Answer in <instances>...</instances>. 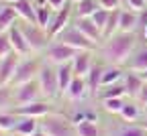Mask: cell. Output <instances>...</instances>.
<instances>
[{
    "instance_id": "1",
    "label": "cell",
    "mask_w": 147,
    "mask_h": 136,
    "mask_svg": "<svg viewBox=\"0 0 147 136\" xmlns=\"http://www.w3.org/2000/svg\"><path fill=\"white\" fill-rule=\"evenodd\" d=\"M137 33H117L115 37L106 39V41L100 45L98 53L104 59V63L108 65H127V61L131 59V55L137 49Z\"/></svg>"
},
{
    "instance_id": "2",
    "label": "cell",
    "mask_w": 147,
    "mask_h": 136,
    "mask_svg": "<svg viewBox=\"0 0 147 136\" xmlns=\"http://www.w3.org/2000/svg\"><path fill=\"white\" fill-rule=\"evenodd\" d=\"M39 122H41V130L47 136H78L74 120L63 116V114H59V112L45 114Z\"/></svg>"
},
{
    "instance_id": "3",
    "label": "cell",
    "mask_w": 147,
    "mask_h": 136,
    "mask_svg": "<svg viewBox=\"0 0 147 136\" xmlns=\"http://www.w3.org/2000/svg\"><path fill=\"white\" fill-rule=\"evenodd\" d=\"M37 81L41 85V91H43V98L45 100H55L59 93V83H57V67L43 61L41 63V69H39V75H37Z\"/></svg>"
},
{
    "instance_id": "4",
    "label": "cell",
    "mask_w": 147,
    "mask_h": 136,
    "mask_svg": "<svg viewBox=\"0 0 147 136\" xmlns=\"http://www.w3.org/2000/svg\"><path fill=\"white\" fill-rule=\"evenodd\" d=\"M78 53H80L78 49H74V47H69L61 41H51L49 47L43 51V61L57 67V65H63V63H71Z\"/></svg>"
},
{
    "instance_id": "5",
    "label": "cell",
    "mask_w": 147,
    "mask_h": 136,
    "mask_svg": "<svg viewBox=\"0 0 147 136\" xmlns=\"http://www.w3.org/2000/svg\"><path fill=\"white\" fill-rule=\"evenodd\" d=\"M53 41H61V43H65V45H69V47H74V49H78V51H96L98 49V45L94 43V41H90V39L76 27V25H69L57 39H53Z\"/></svg>"
},
{
    "instance_id": "6",
    "label": "cell",
    "mask_w": 147,
    "mask_h": 136,
    "mask_svg": "<svg viewBox=\"0 0 147 136\" xmlns=\"http://www.w3.org/2000/svg\"><path fill=\"white\" fill-rule=\"evenodd\" d=\"M21 29H23V33L27 37V43H29V47H31L33 53H43L49 47V43L53 41V39L49 37V33L45 29H41L39 25L25 23V25H21Z\"/></svg>"
},
{
    "instance_id": "7",
    "label": "cell",
    "mask_w": 147,
    "mask_h": 136,
    "mask_svg": "<svg viewBox=\"0 0 147 136\" xmlns=\"http://www.w3.org/2000/svg\"><path fill=\"white\" fill-rule=\"evenodd\" d=\"M39 69H41V61L35 59V57H23L21 63L16 67V73L12 77L10 85H21V83H27V81H33L37 79V75H39Z\"/></svg>"
},
{
    "instance_id": "8",
    "label": "cell",
    "mask_w": 147,
    "mask_h": 136,
    "mask_svg": "<svg viewBox=\"0 0 147 136\" xmlns=\"http://www.w3.org/2000/svg\"><path fill=\"white\" fill-rule=\"evenodd\" d=\"M12 89H14V102H16V106L43 100V91H41V85H39L37 79L27 81V83H21V85H14Z\"/></svg>"
},
{
    "instance_id": "9",
    "label": "cell",
    "mask_w": 147,
    "mask_h": 136,
    "mask_svg": "<svg viewBox=\"0 0 147 136\" xmlns=\"http://www.w3.org/2000/svg\"><path fill=\"white\" fill-rule=\"evenodd\" d=\"M12 112L16 116H27V118H43L45 114L53 112L51 106H49V100H37V102H31V104H23V106H14Z\"/></svg>"
},
{
    "instance_id": "10",
    "label": "cell",
    "mask_w": 147,
    "mask_h": 136,
    "mask_svg": "<svg viewBox=\"0 0 147 136\" xmlns=\"http://www.w3.org/2000/svg\"><path fill=\"white\" fill-rule=\"evenodd\" d=\"M71 16H74V8H71V4H67L65 8H61V10H57L55 12V16H53V21H51V27H49V37L51 39H57L69 25H71Z\"/></svg>"
},
{
    "instance_id": "11",
    "label": "cell",
    "mask_w": 147,
    "mask_h": 136,
    "mask_svg": "<svg viewBox=\"0 0 147 136\" xmlns=\"http://www.w3.org/2000/svg\"><path fill=\"white\" fill-rule=\"evenodd\" d=\"M21 59H23V55H18L14 51L10 55H6L4 59H0V85H10Z\"/></svg>"
},
{
    "instance_id": "12",
    "label": "cell",
    "mask_w": 147,
    "mask_h": 136,
    "mask_svg": "<svg viewBox=\"0 0 147 136\" xmlns=\"http://www.w3.org/2000/svg\"><path fill=\"white\" fill-rule=\"evenodd\" d=\"M74 25H76L90 41H94L96 45H102L104 43V37H102V31L96 27V23L92 21L90 16H74Z\"/></svg>"
},
{
    "instance_id": "13",
    "label": "cell",
    "mask_w": 147,
    "mask_h": 136,
    "mask_svg": "<svg viewBox=\"0 0 147 136\" xmlns=\"http://www.w3.org/2000/svg\"><path fill=\"white\" fill-rule=\"evenodd\" d=\"M8 37H10V43H12L14 53L23 55V57H29V55L33 53L31 47H29V43H27V37H25L21 25H12V27L8 29Z\"/></svg>"
},
{
    "instance_id": "14",
    "label": "cell",
    "mask_w": 147,
    "mask_h": 136,
    "mask_svg": "<svg viewBox=\"0 0 147 136\" xmlns=\"http://www.w3.org/2000/svg\"><path fill=\"white\" fill-rule=\"evenodd\" d=\"M123 85H125V91H127V98L135 100L137 95H139V91H141V87L145 85V79H143L137 71L127 69L125 75H123Z\"/></svg>"
},
{
    "instance_id": "15",
    "label": "cell",
    "mask_w": 147,
    "mask_h": 136,
    "mask_svg": "<svg viewBox=\"0 0 147 136\" xmlns=\"http://www.w3.org/2000/svg\"><path fill=\"white\" fill-rule=\"evenodd\" d=\"M18 18H23V23L37 25V2L35 0H16L12 2Z\"/></svg>"
},
{
    "instance_id": "16",
    "label": "cell",
    "mask_w": 147,
    "mask_h": 136,
    "mask_svg": "<svg viewBox=\"0 0 147 136\" xmlns=\"http://www.w3.org/2000/svg\"><path fill=\"white\" fill-rule=\"evenodd\" d=\"M119 33H139V12L131 8H121V25Z\"/></svg>"
},
{
    "instance_id": "17",
    "label": "cell",
    "mask_w": 147,
    "mask_h": 136,
    "mask_svg": "<svg viewBox=\"0 0 147 136\" xmlns=\"http://www.w3.org/2000/svg\"><path fill=\"white\" fill-rule=\"evenodd\" d=\"M88 93H90V91H88L86 77L76 75V77H74V81L69 83L67 91H65V98H67L69 102H80V100H84V98H86Z\"/></svg>"
},
{
    "instance_id": "18",
    "label": "cell",
    "mask_w": 147,
    "mask_h": 136,
    "mask_svg": "<svg viewBox=\"0 0 147 136\" xmlns=\"http://www.w3.org/2000/svg\"><path fill=\"white\" fill-rule=\"evenodd\" d=\"M39 128H41L39 118H27V116H18V122H16L12 134H14V136H33Z\"/></svg>"
},
{
    "instance_id": "19",
    "label": "cell",
    "mask_w": 147,
    "mask_h": 136,
    "mask_svg": "<svg viewBox=\"0 0 147 136\" xmlns=\"http://www.w3.org/2000/svg\"><path fill=\"white\" fill-rule=\"evenodd\" d=\"M92 53H94V51H80L76 57H74L71 67H74V71H76V75L86 77L90 73L92 65H94V63H92Z\"/></svg>"
},
{
    "instance_id": "20",
    "label": "cell",
    "mask_w": 147,
    "mask_h": 136,
    "mask_svg": "<svg viewBox=\"0 0 147 136\" xmlns=\"http://www.w3.org/2000/svg\"><path fill=\"white\" fill-rule=\"evenodd\" d=\"M125 67L131 69V71H137V73H141V71L147 69V43L143 47H137L135 49V53L131 55V59L127 61Z\"/></svg>"
},
{
    "instance_id": "21",
    "label": "cell",
    "mask_w": 147,
    "mask_h": 136,
    "mask_svg": "<svg viewBox=\"0 0 147 136\" xmlns=\"http://www.w3.org/2000/svg\"><path fill=\"white\" fill-rule=\"evenodd\" d=\"M102 73H104V65H92L90 73L86 75V83H88V91L92 98H96L100 85H102Z\"/></svg>"
},
{
    "instance_id": "22",
    "label": "cell",
    "mask_w": 147,
    "mask_h": 136,
    "mask_svg": "<svg viewBox=\"0 0 147 136\" xmlns=\"http://www.w3.org/2000/svg\"><path fill=\"white\" fill-rule=\"evenodd\" d=\"M76 77V71H74L71 63H63V65H57V83H59V93L65 95L69 83L74 81Z\"/></svg>"
},
{
    "instance_id": "23",
    "label": "cell",
    "mask_w": 147,
    "mask_h": 136,
    "mask_svg": "<svg viewBox=\"0 0 147 136\" xmlns=\"http://www.w3.org/2000/svg\"><path fill=\"white\" fill-rule=\"evenodd\" d=\"M16 18L18 14L12 4H0V33H6L12 25H16Z\"/></svg>"
},
{
    "instance_id": "24",
    "label": "cell",
    "mask_w": 147,
    "mask_h": 136,
    "mask_svg": "<svg viewBox=\"0 0 147 136\" xmlns=\"http://www.w3.org/2000/svg\"><path fill=\"white\" fill-rule=\"evenodd\" d=\"M119 116H121V120H123V122H137L141 116H143V110H141V106H139L135 100L129 98L127 104L123 106V110H121Z\"/></svg>"
},
{
    "instance_id": "25",
    "label": "cell",
    "mask_w": 147,
    "mask_h": 136,
    "mask_svg": "<svg viewBox=\"0 0 147 136\" xmlns=\"http://www.w3.org/2000/svg\"><path fill=\"white\" fill-rule=\"evenodd\" d=\"M74 8V16H92L98 8V0H80V2H71Z\"/></svg>"
},
{
    "instance_id": "26",
    "label": "cell",
    "mask_w": 147,
    "mask_h": 136,
    "mask_svg": "<svg viewBox=\"0 0 147 136\" xmlns=\"http://www.w3.org/2000/svg\"><path fill=\"white\" fill-rule=\"evenodd\" d=\"M123 75H125V71L119 65H106L104 67V73H102V85L100 87L113 85V83H121L123 81Z\"/></svg>"
},
{
    "instance_id": "27",
    "label": "cell",
    "mask_w": 147,
    "mask_h": 136,
    "mask_svg": "<svg viewBox=\"0 0 147 136\" xmlns=\"http://www.w3.org/2000/svg\"><path fill=\"white\" fill-rule=\"evenodd\" d=\"M53 16H55V10L53 8H49L47 4H37V25H39L41 29L49 31Z\"/></svg>"
},
{
    "instance_id": "28",
    "label": "cell",
    "mask_w": 147,
    "mask_h": 136,
    "mask_svg": "<svg viewBox=\"0 0 147 136\" xmlns=\"http://www.w3.org/2000/svg\"><path fill=\"white\" fill-rule=\"evenodd\" d=\"M76 134L78 136H102V130L98 128L96 120H82V122H76Z\"/></svg>"
},
{
    "instance_id": "29",
    "label": "cell",
    "mask_w": 147,
    "mask_h": 136,
    "mask_svg": "<svg viewBox=\"0 0 147 136\" xmlns=\"http://www.w3.org/2000/svg\"><path fill=\"white\" fill-rule=\"evenodd\" d=\"M16 106L12 85H0V112H8Z\"/></svg>"
},
{
    "instance_id": "30",
    "label": "cell",
    "mask_w": 147,
    "mask_h": 136,
    "mask_svg": "<svg viewBox=\"0 0 147 136\" xmlns=\"http://www.w3.org/2000/svg\"><path fill=\"white\" fill-rule=\"evenodd\" d=\"M121 95H127L123 81H121V83H113V85L100 87V91H98L96 98H98V100H108V98H121Z\"/></svg>"
},
{
    "instance_id": "31",
    "label": "cell",
    "mask_w": 147,
    "mask_h": 136,
    "mask_svg": "<svg viewBox=\"0 0 147 136\" xmlns=\"http://www.w3.org/2000/svg\"><path fill=\"white\" fill-rule=\"evenodd\" d=\"M127 104V95H121V98H108V100H102V108L106 114H113V116H119L123 106Z\"/></svg>"
},
{
    "instance_id": "32",
    "label": "cell",
    "mask_w": 147,
    "mask_h": 136,
    "mask_svg": "<svg viewBox=\"0 0 147 136\" xmlns=\"http://www.w3.org/2000/svg\"><path fill=\"white\" fill-rule=\"evenodd\" d=\"M18 122V116L8 110V112H0V130H4V132H12L14 126Z\"/></svg>"
},
{
    "instance_id": "33",
    "label": "cell",
    "mask_w": 147,
    "mask_h": 136,
    "mask_svg": "<svg viewBox=\"0 0 147 136\" xmlns=\"http://www.w3.org/2000/svg\"><path fill=\"white\" fill-rule=\"evenodd\" d=\"M115 136H147V130L141 124H127V126H121Z\"/></svg>"
},
{
    "instance_id": "34",
    "label": "cell",
    "mask_w": 147,
    "mask_h": 136,
    "mask_svg": "<svg viewBox=\"0 0 147 136\" xmlns=\"http://www.w3.org/2000/svg\"><path fill=\"white\" fill-rule=\"evenodd\" d=\"M108 16H110V10H104V8H98L94 14H92L90 18L96 23V27L104 33V29H106V23H108Z\"/></svg>"
},
{
    "instance_id": "35",
    "label": "cell",
    "mask_w": 147,
    "mask_h": 136,
    "mask_svg": "<svg viewBox=\"0 0 147 136\" xmlns=\"http://www.w3.org/2000/svg\"><path fill=\"white\" fill-rule=\"evenodd\" d=\"M14 49H12V43H10V37H8V31L6 33H0V59H4L6 55H10Z\"/></svg>"
},
{
    "instance_id": "36",
    "label": "cell",
    "mask_w": 147,
    "mask_h": 136,
    "mask_svg": "<svg viewBox=\"0 0 147 136\" xmlns=\"http://www.w3.org/2000/svg\"><path fill=\"white\" fill-rule=\"evenodd\" d=\"M37 4H47L49 8H53L55 12L57 10H61V8H65L67 4H71V0H35Z\"/></svg>"
},
{
    "instance_id": "37",
    "label": "cell",
    "mask_w": 147,
    "mask_h": 136,
    "mask_svg": "<svg viewBox=\"0 0 147 136\" xmlns=\"http://www.w3.org/2000/svg\"><path fill=\"white\" fill-rule=\"evenodd\" d=\"M98 4H100V8H104V10H119V8H123V2H121V0H98Z\"/></svg>"
},
{
    "instance_id": "38",
    "label": "cell",
    "mask_w": 147,
    "mask_h": 136,
    "mask_svg": "<svg viewBox=\"0 0 147 136\" xmlns=\"http://www.w3.org/2000/svg\"><path fill=\"white\" fill-rule=\"evenodd\" d=\"M127 8H131V10H143L145 6H147V2H145V0H127V4H125Z\"/></svg>"
},
{
    "instance_id": "39",
    "label": "cell",
    "mask_w": 147,
    "mask_h": 136,
    "mask_svg": "<svg viewBox=\"0 0 147 136\" xmlns=\"http://www.w3.org/2000/svg\"><path fill=\"white\" fill-rule=\"evenodd\" d=\"M135 102H137L141 108H147V81H145V85L141 87V91H139V95L135 98Z\"/></svg>"
},
{
    "instance_id": "40",
    "label": "cell",
    "mask_w": 147,
    "mask_h": 136,
    "mask_svg": "<svg viewBox=\"0 0 147 136\" xmlns=\"http://www.w3.org/2000/svg\"><path fill=\"white\" fill-rule=\"evenodd\" d=\"M147 27V6L143 10H139V31Z\"/></svg>"
},
{
    "instance_id": "41",
    "label": "cell",
    "mask_w": 147,
    "mask_h": 136,
    "mask_svg": "<svg viewBox=\"0 0 147 136\" xmlns=\"http://www.w3.org/2000/svg\"><path fill=\"white\" fill-rule=\"evenodd\" d=\"M141 39H145V43H147V27L141 29Z\"/></svg>"
},
{
    "instance_id": "42",
    "label": "cell",
    "mask_w": 147,
    "mask_h": 136,
    "mask_svg": "<svg viewBox=\"0 0 147 136\" xmlns=\"http://www.w3.org/2000/svg\"><path fill=\"white\" fill-rule=\"evenodd\" d=\"M33 136H47V134H45V132H43V130H41V128H39V130H37V132H35V134H33Z\"/></svg>"
},
{
    "instance_id": "43",
    "label": "cell",
    "mask_w": 147,
    "mask_h": 136,
    "mask_svg": "<svg viewBox=\"0 0 147 136\" xmlns=\"http://www.w3.org/2000/svg\"><path fill=\"white\" fill-rule=\"evenodd\" d=\"M141 126H143V128L147 130V116H143V122H141Z\"/></svg>"
},
{
    "instance_id": "44",
    "label": "cell",
    "mask_w": 147,
    "mask_h": 136,
    "mask_svg": "<svg viewBox=\"0 0 147 136\" xmlns=\"http://www.w3.org/2000/svg\"><path fill=\"white\" fill-rule=\"evenodd\" d=\"M139 75H141V77H143V79H145V81H147V69H145V71H141V73H139Z\"/></svg>"
},
{
    "instance_id": "45",
    "label": "cell",
    "mask_w": 147,
    "mask_h": 136,
    "mask_svg": "<svg viewBox=\"0 0 147 136\" xmlns=\"http://www.w3.org/2000/svg\"><path fill=\"white\" fill-rule=\"evenodd\" d=\"M0 2H6V4H12V2H16V0H0Z\"/></svg>"
},
{
    "instance_id": "46",
    "label": "cell",
    "mask_w": 147,
    "mask_h": 136,
    "mask_svg": "<svg viewBox=\"0 0 147 136\" xmlns=\"http://www.w3.org/2000/svg\"><path fill=\"white\" fill-rule=\"evenodd\" d=\"M143 116H147V108H143Z\"/></svg>"
},
{
    "instance_id": "47",
    "label": "cell",
    "mask_w": 147,
    "mask_h": 136,
    "mask_svg": "<svg viewBox=\"0 0 147 136\" xmlns=\"http://www.w3.org/2000/svg\"><path fill=\"white\" fill-rule=\"evenodd\" d=\"M121 2H123V8H125V4H127V0H121Z\"/></svg>"
},
{
    "instance_id": "48",
    "label": "cell",
    "mask_w": 147,
    "mask_h": 136,
    "mask_svg": "<svg viewBox=\"0 0 147 136\" xmlns=\"http://www.w3.org/2000/svg\"><path fill=\"white\" fill-rule=\"evenodd\" d=\"M0 136H4V130H0Z\"/></svg>"
},
{
    "instance_id": "49",
    "label": "cell",
    "mask_w": 147,
    "mask_h": 136,
    "mask_svg": "<svg viewBox=\"0 0 147 136\" xmlns=\"http://www.w3.org/2000/svg\"><path fill=\"white\" fill-rule=\"evenodd\" d=\"M71 2H80V0H71Z\"/></svg>"
},
{
    "instance_id": "50",
    "label": "cell",
    "mask_w": 147,
    "mask_h": 136,
    "mask_svg": "<svg viewBox=\"0 0 147 136\" xmlns=\"http://www.w3.org/2000/svg\"><path fill=\"white\" fill-rule=\"evenodd\" d=\"M145 2H147V0H145Z\"/></svg>"
}]
</instances>
